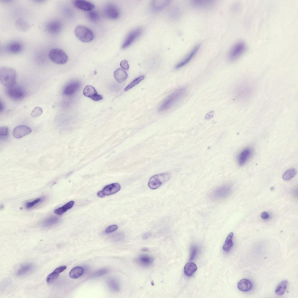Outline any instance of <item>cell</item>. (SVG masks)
<instances>
[{
	"instance_id": "1",
	"label": "cell",
	"mask_w": 298,
	"mask_h": 298,
	"mask_svg": "<svg viewBox=\"0 0 298 298\" xmlns=\"http://www.w3.org/2000/svg\"><path fill=\"white\" fill-rule=\"evenodd\" d=\"M16 73L13 68L2 66L0 68V81L2 84L8 88L15 84Z\"/></svg>"
},
{
	"instance_id": "2",
	"label": "cell",
	"mask_w": 298,
	"mask_h": 298,
	"mask_svg": "<svg viewBox=\"0 0 298 298\" xmlns=\"http://www.w3.org/2000/svg\"><path fill=\"white\" fill-rule=\"evenodd\" d=\"M185 92L184 88L178 89L169 95L159 108L160 111L166 110L171 107L183 96Z\"/></svg>"
},
{
	"instance_id": "3",
	"label": "cell",
	"mask_w": 298,
	"mask_h": 298,
	"mask_svg": "<svg viewBox=\"0 0 298 298\" xmlns=\"http://www.w3.org/2000/svg\"><path fill=\"white\" fill-rule=\"evenodd\" d=\"M171 178V174L168 173L155 175L150 178L148 183V186L151 189H157L163 183L169 180Z\"/></svg>"
},
{
	"instance_id": "4",
	"label": "cell",
	"mask_w": 298,
	"mask_h": 298,
	"mask_svg": "<svg viewBox=\"0 0 298 298\" xmlns=\"http://www.w3.org/2000/svg\"><path fill=\"white\" fill-rule=\"evenodd\" d=\"M74 33L77 38L83 42H89L93 39V34L92 31L84 26L79 25L76 26Z\"/></svg>"
},
{
	"instance_id": "5",
	"label": "cell",
	"mask_w": 298,
	"mask_h": 298,
	"mask_svg": "<svg viewBox=\"0 0 298 298\" xmlns=\"http://www.w3.org/2000/svg\"><path fill=\"white\" fill-rule=\"evenodd\" d=\"M48 55L50 60L57 64H64L68 59L66 53L63 50L58 48H53L50 50Z\"/></svg>"
},
{
	"instance_id": "6",
	"label": "cell",
	"mask_w": 298,
	"mask_h": 298,
	"mask_svg": "<svg viewBox=\"0 0 298 298\" xmlns=\"http://www.w3.org/2000/svg\"><path fill=\"white\" fill-rule=\"evenodd\" d=\"M246 46L242 41L236 43L232 48L228 54V58L231 61H235L242 55L246 51Z\"/></svg>"
},
{
	"instance_id": "7",
	"label": "cell",
	"mask_w": 298,
	"mask_h": 298,
	"mask_svg": "<svg viewBox=\"0 0 298 298\" xmlns=\"http://www.w3.org/2000/svg\"><path fill=\"white\" fill-rule=\"evenodd\" d=\"M231 190V187L229 185H226L218 187L210 194V197L213 200H218L228 196Z\"/></svg>"
},
{
	"instance_id": "8",
	"label": "cell",
	"mask_w": 298,
	"mask_h": 298,
	"mask_svg": "<svg viewBox=\"0 0 298 298\" xmlns=\"http://www.w3.org/2000/svg\"><path fill=\"white\" fill-rule=\"evenodd\" d=\"M6 93L10 98L15 100L22 99L25 95L24 90L22 87L16 86L15 84L7 88Z\"/></svg>"
},
{
	"instance_id": "9",
	"label": "cell",
	"mask_w": 298,
	"mask_h": 298,
	"mask_svg": "<svg viewBox=\"0 0 298 298\" xmlns=\"http://www.w3.org/2000/svg\"><path fill=\"white\" fill-rule=\"evenodd\" d=\"M142 32V29L139 28L131 31L126 37L122 44V48L124 49L130 45L141 35Z\"/></svg>"
},
{
	"instance_id": "10",
	"label": "cell",
	"mask_w": 298,
	"mask_h": 298,
	"mask_svg": "<svg viewBox=\"0 0 298 298\" xmlns=\"http://www.w3.org/2000/svg\"><path fill=\"white\" fill-rule=\"evenodd\" d=\"M83 94L85 96L95 101H100L103 98L101 95L97 93L95 89L91 85H87L85 87Z\"/></svg>"
},
{
	"instance_id": "11",
	"label": "cell",
	"mask_w": 298,
	"mask_h": 298,
	"mask_svg": "<svg viewBox=\"0 0 298 298\" xmlns=\"http://www.w3.org/2000/svg\"><path fill=\"white\" fill-rule=\"evenodd\" d=\"M62 24L59 20L54 19L49 21L47 24L46 29L49 33L55 34L59 33L61 30Z\"/></svg>"
},
{
	"instance_id": "12",
	"label": "cell",
	"mask_w": 298,
	"mask_h": 298,
	"mask_svg": "<svg viewBox=\"0 0 298 298\" xmlns=\"http://www.w3.org/2000/svg\"><path fill=\"white\" fill-rule=\"evenodd\" d=\"M104 13L107 17L113 19L118 18L120 15L118 8L116 6L112 4H108L105 6L104 9Z\"/></svg>"
},
{
	"instance_id": "13",
	"label": "cell",
	"mask_w": 298,
	"mask_h": 298,
	"mask_svg": "<svg viewBox=\"0 0 298 298\" xmlns=\"http://www.w3.org/2000/svg\"><path fill=\"white\" fill-rule=\"evenodd\" d=\"M32 132L31 129L25 125H20L13 130V135L16 138L20 139L29 134Z\"/></svg>"
},
{
	"instance_id": "14",
	"label": "cell",
	"mask_w": 298,
	"mask_h": 298,
	"mask_svg": "<svg viewBox=\"0 0 298 298\" xmlns=\"http://www.w3.org/2000/svg\"><path fill=\"white\" fill-rule=\"evenodd\" d=\"M35 268L34 265L32 263H26L21 265L18 269L16 273L19 276H22L31 273Z\"/></svg>"
},
{
	"instance_id": "15",
	"label": "cell",
	"mask_w": 298,
	"mask_h": 298,
	"mask_svg": "<svg viewBox=\"0 0 298 298\" xmlns=\"http://www.w3.org/2000/svg\"><path fill=\"white\" fill-rule=\"evenodd\" d=\"M73 4L77 8L86 11H91L95 7L94 4L85 0H75L74 1Z\"/></svg>"
},
{
	"instance_id": "16",
	"label": "cell",
	"mask_w": 298,
	"mask_h": 298,
	"mask_svg": "<svg viewBox=\"0 0 298 298\" xmlns=\"http://www.w3.org/2000/svg\"><path fill=\"white\" fill-rule=\"evenodd\" d=\"M252 153L251 148H246L243 150L240 153L238 157L237 161L240 166L244 165L251 157Z\"/></svg>"
},
{
	"instance_id": "17",
	"label": "cell",
	"mask_w": 298,
	"mask_h": 298,
	"mask_svg": "<svg viewBox=\"0 0 298 298\" xmlns=\"http://www.w3.org/2000/svg\"><path fill=\"white\" fill-rule=\"evenodd\" d=\"M200 47V45H199L196 46L190 53L176 65L175 68L176 69L180 68L188 63L195 55Z\"/></svg>"
},
{
	"instance_id": "18",
	"label": "cell",
	"mask_w": 298,
	"mask_h": 298,
	"mask_svg": "<svg viewBox=\"0 0 298 298\" xmlns=\"http://www.w3.org/2000/svg\"><path fill=\"white\" fill-rule=\"evenodd\" d=\"M120 185L117 183H114L108 185L105 187L102 191L104 195L109 196L118 191L120 189Z\"/></svg>"
},
{
	"instance_id": "19",
	"label": "cell",
	"mask_w": 298,
	"mask_h": 298,
	"mask_svg": "<svg viewBox=\"0 0 298 298\" xmlns=\"http://www.w3.org/2000/svg\"><path fill=\"white\" fill-rule=\"evenodd\" d=\"M80 86V84L78 81H74L70 83L64 88L63 93L66 95H71L78 90Z\"/></svg>"
},
{
	"instance_id": "20",
	"label": "cell",
	"mask_w": 298,
	"mask_h": 298,
	"mask_svg": "<svg viewBox=\"0 0 298 298\" xmlns=\"http://www.w3.org/2000/svg\"><path fill=\"white\" fill-rule=\"evenodd\" d=\"M66 268V266H62L56 268L47 276L46 279L47 283L50 284L54 282L58 278L59 274L64 271Z\"/></svg>"
},
{
	"instance_id": "21",
	"label": "cell",
	"mask_w": 298,
	"mask_h": 298,
	"mask_svg": "<svg viewBox=\"0 0 298 298\" xmlns=\"http://www.w3.org/2000/svg\"><path fill=\"white\" fill-rule=\"evenodd\" d=\"M137 261L140 265L144 267H147L152 264L153 262V259L148 255L143 254L137 258Z\"/></svg>"
},
{
	"instance_id": "22",
	"label": "cell",
	"mask_w": 298,
	"mask_h": 298,
	"mask_svg": "<svg viewBox=\"0 0 298 298\" xmlns=\"http://www.w3.org/2000/svg\"><path fill=\"white\" fill-rule=\"evenodd\" d=\"M214 3L213 1L211 0H193L191 4L195 7L201 8H207L211 7Z\"/></svg>"
},
{
	"instance_id": "23",
	"label": "cell",
	"mask_w": 298,
	"mask_h": 298,
	"mask_svg": "<svg viewBox=\"0 0 298 298\" xmlns=\"http://www.w3.org/2000/svg\"><path fill=\"white\" fill-rule=\"evenodd\" d=\"M238 289L241 291L244 292L250 291L252 287L251 282L249 279H243L241 280L237 284Z\"/></svg>"
},
{
	"instance_id": "24",
	"label": "cell",
	"mask_w": 298,
	"mask_h": 298,
	"mask_svg": "<svg viewBox=\"0 0 298 298\" xmlns=\"http://www.w3.org/2000/svg\"><path fill=\"white\" fill-rule=\"evenodd\" d=\"M22 45L21 43L17 41H13L8 45L7 49L10 53L17 54L22 51Z\"/></svg>"
},
{
	"instance_id": "25",
	"label": "cell",
	"mask_w": 298,
	"mask_h": 298,
	"mask_svg": "<svg viewBox=\"0 0 298 298\" xmlns=\"http://www.w3.org/2000/svg\"><path fill=\"white\" fill-rule=\"evenodd\" d=\"M114 76L115 79L118 82L122 83L126 80L128 75L125 70L122 69L118 68L114 72Z\"/></svg>"
},
{
	"instance_id": "26",
	"label": "cell",
	"mask_w": 298,
	"mask_h": 298,
	"mask_svg": "<svg viewBox=\"0 0 298 298\" xmlns=\"http://www.w3.org/2000/svg\"><path fill=\"white\" fill-rule=\"evenodd\" d=\"M169 0L152 1L151 6L153 9L155 11H159L164 9L170 3Z\"/></svg>"
},
{
	"instance_id": "27",
	"label": "cell",
	"mask_w": 298,
	"mask_h": 298,
	"mask_svg": "<svg viewBox=\"0 0 298 298\" xmlns=\"http://www.w3.org/2000/svg\"><path fill=\"white\" fill-rule=\"evenodd\" d=\"M197 267L194 262H189L187 263L184 267L185 274L187 276H191L196 271Z\"/></svg>"
},
{
	"instance_id": "28",
	"label": "cell",
	"mask_w": 298,
	"mask_h": 298,
	"mask_svg": "<svg viewBox=\"0 0 298 298\" xmlns=\"http://www.w3.org/2000/svg\"><path fill=\"white\" fill-rule=\"evenodd\" d=\"M84 271L83 268L81 267H75L71 270L69 273V276L72 279L78 278L83 275Z\"/></svg>"
},
{
	"instance_id": "29",
	"label": "cell",
	"mask_w": 298,
	"mask_h": 298,
	"mask_svg": "<svg viewBox=\"0 0 298 298\" xmlns=\"http://www.w3.org/2000/svg\"><path fill=\"white\" fill-rule=\"evenodd\" d=\"M288 281L285 280L281 281L275 289V294L279 296L283 295L285 293L287 288Z\"/></svg>"
},
{
	"instance_id": "30",
	"label": "cell",
	"mask_w": 298,
	"mask_h": 298,
	"mask_svg": "<svg viewBox=\"0 0 298 298\" xmlns=\"http://www.w3.org/2000/svg\"><path fill=\"white\" fill-rule=\"evenodd\" d=\"M60 221L59 218L56 216H52L45 219L42 222V225L44 227H48L56 224Z\"/></svg>"
},
{
	"instance_id": "31",
	"label": "cell",
	"mask_w": 298,
	"mask_h": 298,
	"mask_svg": "<svg viewBox=\"0 0 298 298\" xmlns=\"http://www.w3.org/2000/svg\"><path fill=\"white\" fill-rule=\"evenodd\" d=\"M74 204L73 201H71L66 204L65 205L59 207L54 210V213L58 215H61L66 212L68 210L71 208Z\"/></svg>"
},
{
	"instance_id": "32",
	"label": "cell",
	"mask_w": 298,
	"mask_h": 298,
	"mask_svg": "<svg viewBox=\"0 0 298 298\" xmlns=\"http://www.w3.org/2000/svg\"><path fill=\"white\" fill-rule=\"evenodd\" d=\"M233 235V233L231 232L227 237L223 246V249L224 251H229L232 247L233 245L232 241Z\"/></svg>"
},
{
	"instance_id": "33",
	"label": "cell",
	"mask_w": 298,
	"mask_h": 298,
	"mask_svg": "<svg viewBox=\"0 0 298 298\" xmlns=\"http://www.w3.org/2000/svg\"><path fill=\"white\" fill-rule=\"evenodd\" d=\"M107 282L108 287L111 290L114 292H118L119 291V284L115 279H109Z\"/></svg>"
},
{
	"instance_id": "34",
	"label": "cell",
	"mask_w": 298,
	"mask_h": 298,
	"mask_svg": "<svg viewBox=\"0 0 298 298\" xmlns=\"http://www.w3.org/2000/svg\"><path fill=\"white\" fill-rule=\"evenodd\" d=\"M16 27L20 30L24 31L26 30L29 27L28 24L22 18L18 19L16 22Z\"/></svg>"
},
{
	"instance_id": "35",
	"label": "cell",
	"mask_w": 298,
	"mask_h": 298,
	"mask_svg": "<svg viewBox=\"0 0 298 298\" xmlns=\"http://www.w3.org/2000/svg\"><path fill=\"white\" fill-rule=\"evenodd\" d=\"M297 171L294 168H291L286 171L282 176L283 179L285 181L290 180L296 174Z\"/></svg>"
},
{
	"instance_id": "36",
	"label": "cell",
	"mask_w": 298,
	"mask_h": 298,
	"mask_svg": "<svg viewBox=\"0 0 298 298\" xmlns=\"http://www.w3.org/2000/svg\"><path fill=\"white\" fill-rule=\"evenodd\" d=\"M88 19L92 22H96L98 21L99 16L98 12L95 10L89 11L87 14Z\"/></svg>"
},
{
	"instance_id": "37",
	"label": "cell",
	"mask_w": 298,
	"mask_h": 298,
	"mask_svg": "<svg viewBox=\"0 0 298 298\" xmlns=\"http://www.w3.org/2000/svg\"><path fill=\"white\" fill-rule=\"evenodd\" d=\"M144 78L143 76H140L133 80L124 89V91H126L131 89L134 86L138 84Z\"/></svg>"
},
{
	"instance_id": "38",
	"label": "cell",
	"mask_w": 298,
	"mask_h": 298,
	"mask_svg": "<svg viewBox=\"0 0 298 298\" xmlns=\"http://www.w3.org/2000/svg\"><path fill=\"white\" fill-rule=\"evenodd\" d=\"M43 112L42 109L40 107H36L32 110L31 115L32 117H38L41 116Z\"/></svg>"
},
{
	"instance_id": "39",
	"label": "cell",
	"mask_w": 298,
	"mask_h": 298,
	"mask_svg": "<svg viewBox=\"0 0 298 298\" xmlns=\"http://www.w3.org/2000/svg\"><path fill=\"white\" fill-rule=\"evenodd\" d=\"M8 134V129L7 126H2L0 127V137H6Z\"/></svg>"
},
{
	"instance_id": "40",
	"label": "cell",
	"mask_w": 298,
	"mask_h": 298,
	"mask_svg": "<svg viewBox=\"0 0 298 298\" xmlns=\"http://www.w3.org/2000/svg\"><path fill=\"white\" fill-rule=\"evenodd\" d=\"M198 251V249L196 247L194 246H192L190 249V260H193L194 259Z\"/></svg>"
},
{
	"instance_id": "41",
	"label": "cell",
	"mask_w": 298,
	"mask_h": 298,
	"mask_svg": "<svg viewBox=\"0 0 298 298\" xmlns=\"http://www.w3.org/2000/svg\"><path fill=\"white\" fill-rule=\"evenodd\" d=\"M41 201L40 198H38L31 202H27L26 203V207L27 208H31L34 205L40 202Z\"/></svg>"
},
{
	"instance_id": "42",
	"label": "cell",
	"mask_w": 298,
	"mask_h": 298,
	"mask_svg": "<svg viewBox=\"0 0 298 298\" xmlns=\"http://www.w3.org/2000/svg\"><path fill=\"white\" fill-rule=\"evenodd\" d=\"M118 228V226L116 225L110 226L107 228L105 231V232L106 233H111L117 230Z\"/></svg>"
},
{
	"instance_id": "43",
	"label": "cell",
	"mask_w": 298,
	"mask_h": 298,
	"mask_svg": "<svg viewBox=\"0 0 298 298\" xmlns=\"http://www.w3.org/2000/svg\"><path fill=\"white\" fill-rule=\"evenodd\" d=\"M120 67L123 69L127 70L129 68L128 61L126 60H122L120 63Z\"/></svg>"
},
{
	"instance_id": "44",
	"label": "cell",
	"mask_w": 298,
	"mask_h": 298,
	"mask_svg": "<svg viewBox=\"0 0 298 298\" xmlns=\"http://www.w3.org/2000/svg\"><path fill=\"white\" fill-rule=\"evenodd\" d=\"M107 272V270L106 269H101L96 272L95 275L96 276H100L106 273Z\"/></svg>"
},
{
	"instance_id": "45",
	"label": "cell",
	"mask_w": 298,
	"mask_h": 298,
	"mask_svg": "<svg viewBox=\"0 0 298 298\" xmlns=\"http://www.w3.org/2000/svg\"><path fill=\"white\" fill-rule=\"evenodd\" d=\"M123 235L122 233H117L113 236V239L114 240L118 241L120 240L123 237Z\"/></svg>"
},
{
	"instance_id": "46",
	"label": "cell",
	"mask_w": 298,
	"mask_h": 298,
	"mask_svg": "<svg viewBox=\"0 0 298 298\" xmlns=\"http://www.w3.org/2000/svg\"><path fill=\"white\" fill-rule=\"evenodd\" d=\"M260 216L263 219H267L268 218L269 215L267 212H264L261 213Z\"/></svg>"
},
{
	"instance_id": "47",
	"label": "cell",
	"mask_w": 298,
	"mask_h": 298,
	"mask_svg": "<svg viewBox=\"0 0 298 298\" xmlns=\"http://www.w3.org/2000/svg\"><path fill=\"white\" fill-rule=\"evenodd\" d=\"M151 235V233L150 232L146 233L144 234L143 237L144 239H147L149 238Z\"/></svg>"
},
{
	"instance_id": "48",
	"label": "cell",
	"mask_w": 298,
	"mask_h": 298,
	"mask_svg": "<svg viewBox=\"0 0 298 298\" xmlns=\"http://www.w3.org/2000/svg\"><path fill=\"white\" fill-rule=\"evenodd\" d=\"M97 196L99 197L103 198L105 196L102 191L98 192L97 194Z\"/></svg>"
},
{
	"instance_id": "49",
	"label": "cell",
	"mask_w": 298,
	"mask_h": 298,
	"mask_svg": "<svg viewBox=\"0 0 298 298\" xmlns=\"http://www.w3.org/2000/svg\"><path fill=\"white\" fill-rule=\"evenodd\" d=\"M4 109V105L3 102H2L1 101L0 102V112L2 111Z\"/></svg>"
}]
</instances>
